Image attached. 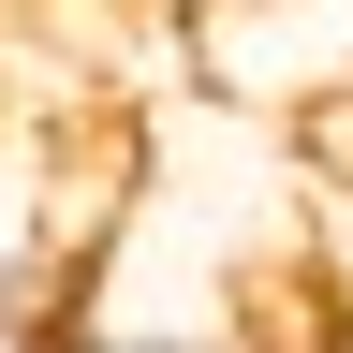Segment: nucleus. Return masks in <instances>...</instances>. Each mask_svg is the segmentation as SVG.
Returning a JSON list of instances; mask_svg holds the SVG:
<instances>
[]
</instances>
